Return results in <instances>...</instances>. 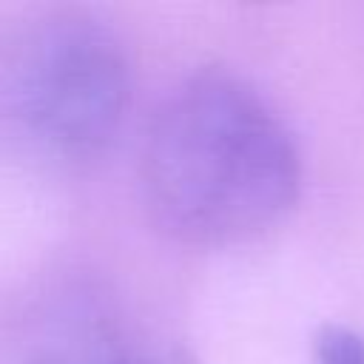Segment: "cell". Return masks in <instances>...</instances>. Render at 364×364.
<instances>
[{
	"mask_svg": "<svg viewBox=\"0 0 364 364\" xmlns=\"http://www.w3.org/2000/svg\"><path fill=\"white\" fill-rule=\"evenodd\" d=\"M299 182V154L279 117L222 68L185 80L142 145L145 208L165 233L191 245L264 233L293 208Z\"/></svg>",
	"mask_w": 364,
	"mask_h": 364,
	"instance_id": "6da1fadb",
	"label": "cell"
},
{
	"mask_svg": "<svg viewBox=\"0 0 364 364\" xmlns=\"http://www.w3.org/2000/svg\"><path fill=\"white\" fill-rule=\"evenodd\" d=\"M131 63L111 26L85 9L28 20L0 60V111L60 156H91L119 131Z\"/></svg>",
	"mask_w": 364,
	"mask_h": 364,
	"instance_id": "7a4b0ae2",
	"label": "cell"
},
{
	"mask_svg": "<svg viewBox=\"0 0 364 364\" xmlns=\"http://www.w3.org/2000/svg\"><path fill=\"white\" fill-rule=\"evenodd\" d=\"M26 364H162L148 347L117 327L94 324L57 336Z\"/></svg>",
	"mask_w": 364,
	"mask_h": 364,
	"instance_id": "3957f363",
	"label": "cell"
},
{
	"mask_svg": "<svg viewBox=\"0 0 364 364\" xmlns=\"http://www.w3.org/2000/svg\"><path fill=\"white\" fill-rule=\"evenodd\" d=\"M313 364H364V336L341 324L321 327L313 347Z\"/></svg>",
	"mask_w": 364,
	"mask_h": 364,
	"instance_id": "277c9868",
	"label": "cell"
}]
</instances>
